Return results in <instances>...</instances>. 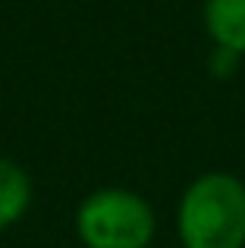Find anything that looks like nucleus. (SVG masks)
Here are the masks:
<instances>
[{
    "label": "nucleus",
    "instance_id": "obj_1",
    "mask_svg": "<svg viewBox=\"0 0 245 248\" xmlns=\"http://www.w3.org/2000/svg\"><path fill=\"white\" fill-rule=\"evenodd\" d=\"M179 248H245V179L204 170L179 192L173 214Z\"/></svg>",
    "mask_w": 245,
    "mask_h": 248
},
{
    "label": "nucleus",
    "instance_id": "obj_6",
    "mask_svg": "<svg viewBox=\"0 0 245 248\" xmlns=\"http://www.w3.org/2000/svg\"><path fill=\"white\" fill-rule=\"evenodd\" d=\"M151 248H154V245H151Z\"/></svg>",
    "mask_w": 245,
    "mask_h": 248
},
{
    "label": "nucleus",
    "instance_id": "obj_2",
    "mask_svg": "<svg viewBox=\"0 0 245 248\" xmlns=\"http://www.w3.org/2000/svg\"><path fill=\"white\" fill-rule=\"evenodd\" d=\"M73 232L82 248H151L157 214L135 188L101 186L76 204Z\"/></svg>",
    "mask_w": 245,
    "mask_h": 248
},
{
    "label": "nucleus",
    "instance_id": "obj_5",
    "mask_svg": "<svg viewBox=\"0 0 245 248\" xmlns=\"http://www.w3.org/2000/svg\"><path fill=\"white\" fill-rule=\"evenodd\" d=\"M242 60H245V57L233 54V50L211 47V54H208V73L214 76V79H223V82H227V79H233V76L239 73Z\"/></svg>",
    "mask_w": 245,
    "mask_h": 248
},
{
    "label": "nucleus",
    "instance_id": "obj_4",
    "mask_svg": "<svg viewBox=\"0 0 245 248\" xmlns=\"http://www.w3.org/2000/svg\"><path fill=\"white\" fill-rule=\"evenodd\" d=\"M35 201L31 176L19 160L0 154V232L13 230Z\"/></svg>",
    "mask_w": 245,
    "mask_h": 248
},
{
    "label": "nucleus",
    "instance_id": "obj_3",
    "mask_svg": "<svg viewBox=\"0 0 245 248\" xmlns=\"http://www.w3.org/2000/svg\"><path fill=\"white\" fill-rule=\"evenodd\" d=\"M201 25L211 47L245 57V0H204Z\"/></svg>",
    "mask_w": 245,
    "mask_h": 248
}]
</instances>
